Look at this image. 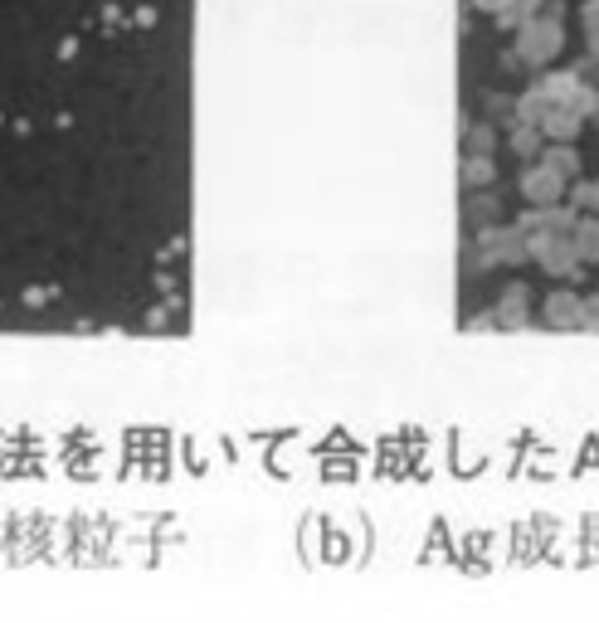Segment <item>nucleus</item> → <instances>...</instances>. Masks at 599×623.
I'll list each match as a JSON object with an SVG mask.
<instances>
[{"instance_id": "nucleus-1", "label": "nucleus", "mask_w": 599, "mask_h": 623, "mask_svg": "<svg viewBox=\"0 0 599 623\" xmlns=\"http://www.w3.org/2000/svg\"><path fill=\"white\" fill-rule=\"evenodd\" d=\"M565 49V25H561V5H551L546 15H531L522 30H517V44H512V54H517V64L526 69H546L556 54Z\"/></svg>"}, {"instance_id": "nucleus-2", "label": "nucleus", "mask_w": 599, "mask_h": 623, "mask_svg": "<svg viewBox=\"0 0 599 623\" xmlns=\"http://www.w3.org/2000/svg\"><path fill=\"white\" fill-rule=\"evenodd\" d=\"M478 258L483 263H502V268H517V263L531 258V249H526V234L517 224H483L478 229Z\"/></svg>"}, {"instance_id": "nucleus-3", "label": "nucleus", "mask_w": 599, "mask_h": 623, "mask_svg": "<svg viewBox=\"0 0 599 623\" xmlns=\"http://www.w3.org/2000/svg\"><path fill=\"white\" fill-rule=\"evenodd\" d=\"M526 249L531 258L551 273V278H570L575 268H580V254H575V239H565V234H546V239H526Z\"/></svg>"}, {"instance_id": "nucleus-4", "label": "nucleus", "mask_w": 599, "mask_h": 623, "mask_svg": "<svg viewBox=\"0 0 599 623\" xmlns=\"http://www.w3.org/2000/svg\"><path fill=\"white\" fill-rule=\"evenodd\" d=\"M575 210H565V205H531L522 220H517V229H522L526 239H546V234H575Z\"/></svg>"}, {"instance_id": "nucleus-5", "label": "nucleus", "mask_w": 599, "mask_h": 623, "mask_svg": "<svg viewBox=\"0 0 599 623\" xmlns=\"http://www.w3.org/2000/svg\"><path fill=\"white\" fill-rule=\"evenodd\" d=\"M517 190L526 195V205H561L565 200V181L551 171V166H526L522 171V181H517Z\"/></svg>"}, {"instance_id": "nucleus-6", "label": "nucleus", "mask_w": 599, "mask_h": 623, "mask_svg": "<svg viewBox=\"0 0 599 623\" xmlns=\"http://www.w3.org/2000/svg\"><path fill=\"white\" fill-rule=\"evenodd\" d=\"M492 322L502 331H522L531 322V293H526V283H512L507 293L497 297V307H492Z\"/></svg>"}, {"instance_id": "nucleus-7", "label": "nucleus", "mask_w": 599, "mask_h": 623, "mask_svg": "<svg viewBox=\"0 0 599 623\" xmlns=\"http://www.w3.org/2000/svg\"><path fill=\"white\" fill-rule=\"evenodd\" d=\"M580 307H585V297H575V293H551L546 302H541V317H546V327H556V331H575L580 327Z\"/></svg>"}, {"instance_id": "nucleus-8", "label": "nucleus", "mask_w": 599, "mask_h": 623, "mask_svg": "<svg viewBox=\"0 0 599 623\" xmlns=\"http://www.w3.org/2000/svg\"><path fill=\"white\" fill-rule=\"evenodd\" d=\"M536 161H541V166H551L561 181H580V156H575L570 142H551V147H541Z\"/></svg>"}, {"instance_id": "nucleus-9", "label": "nucleus", "mask_w": 599, "mask_h": 623, "mask_svg": "<svg viewBox=\"0 0 599 623\" xmlns=\"http://www.w3.org/2000/svg\"><path fill=\"white\" fill-rule=\"evenodd\" d=\"M580 127H585V117H575L570 108H551L546 122H541V137H546V142H575Z\"/></svg>"}, {"instance_id": "nucleus-10", "label": "nucleus", "mask_w": 599, "mask_h": 623, "mask_svg": "<svg viewBox=\"0 0 599 623\" xmlns=\"http://www.w3.org/2000/svg\"><path fill=\"white\" fill-rule=\"evenodd\" d=\"M575 254H580V263H599V215H585V220L575 224Z\"/></svg>"}, {"instance_id": "nucleus-11", "label": "nucleus", "mask_w": 599, "mask_h": 623, "mask_svg": "<svg viewBox=\"0 0 599 623\" xmlns=\"http://www.w3.org/2000/svg\"><path fill=\"white\" fill-rule=\"evenodd\" d=\"M546 112H551L546 93H541V88H526L522 98H517V127H541Z\"/></svg>"}, {"instance_id": "nucleus-12", "label": "nucleus", "mask_w": 599, "mask_h": 623, "mask_svg": "<svg viewBox=\"0 0 599 623\" xmlns=\"http://www.w3.org/2000/svg\"><path fill=\"white\" fill-rule=\"evenodd\" d=\"M575 83H580V74H575V69H561V74H546L536 88L546 93V103H551V108H565V98L575 93Z\"/></svg>"}, {"instance_id": "nucleus-13", "label": "nucleus", "mask_w": 599, "mask_h": 623, "mask_svg": "<svg viewBox=\"0 0 599 623\" xmlns=\"http://www.w3.org/2000/svg\"><path fill=\"white\" fill-rule=\"evenodd\" d=\"M536 5H541V0H512V5H507V10H497L492 20H497L502 30H512V35H517V30H522L526 20L536 15Z\"/></svg>"}, {"instance_id": "nucleus-14", "label": "nucleus", "mask_w": 599, "mask_h": 623, "mask_svg": "<svg viewBox=\"0 0 599 623\" xmlns=\"http://www.w3.org/2000/svg\"><path fill=\"white\" fill-rule=\"evenodd\" d=\"M492 176H497L492 156H468V161L458 166V181H463V185H487Z\"/></svg>"}, {"instance_id": "nucleus-15", "label": "nucleus", "mask_w": 599, "mask_h": 623, "mask_svg": "<svg viewBox=\"0 0 599 623\" xmlns=\"http://www.w3.org/2000/svg\"><path fill=\"white\" fill-rule=\"evenodd\" d=\"M507 142H512V151L526 156V161H531V156H541V147H546L541 127H512V137H507Z\"/></svg>"}, {"instance_id": "nucleus-16", "label": "nucleus", "mask_w": 599, "mask_h": 623, "mask_svg": "<svg viewBox=\"0 0 599 623\" xmlns=\"http://www.w3.org/2000/svg\"><path fill=\"white\" fill-rule=\"evenodd\" d=\"M487 112H492V122L517 127V98H507V93H487Z\"/></svg>"}, {"instance_id": "nucleus-17", "label": "nucleus", "mask_w": 599, "mask_h": 623, "mask_svg": "<svg viewBox=\"0 0 599 623\" xmlns=\"http://www.w3.org/2000/svg\"><path fill=\"white\" fill-rule=\"evenodd\" d=\"M595 98H599V88H590V83L580 78V83H575V93L565 98V108L575 112V117H590V112H595Z\"/></svg>"}, {"instance_id": "nucleus-18", "label": "nucleus", "mask_w": 599, "mask_h": 623, "mask_svg": "<svg viewBox=\"0 0 599 623\" xmlns=\"http://www.w3.org/2000/svg\"><path fill=\"white\" fill-rule=\"evenodd\" d=\"M492 147H497V132H492V122H478V127H468V156H487Z\"/></svg>"}, {"instance_id": "nucleus-19", "label": "nucleus", "mask_w": 599, "mask_h": 623, "mask_svg": "<svg viewBox=\"0 0 599 623\" xmlns=\"http://www.w3.org/2000/svg\"><path fill=\"white\" fill-rule=\"evenodd\" d=\"M580 30H585V35H599V0H585V5H580Z\"/></svg>"}, {"instance_id": "nucleus-20", "label": "nucleus", "mask_w": 599, "mask_h": 623, "mask_svg": "<svg viewBox=\"0 0 599 623\" xmlns=\"http://www.w3.org/2000/svg\"><path fill=\"white\" fill-rule=\"evenodd\" d=\"M580 327L585 331H599V293L585 297V307H580Z\"/></svg>"}, {"instance_id": "nucleus-21", "label": "nucleus", "mask_w": 599, "mask_h": 623, "mask_svg": "<svg viewBox=\"0 0 599 623\" xmlns=\"http://www.w3.org/2000/svg\"><path fill=\"white\" fill-rule=\"evenodd\" d=\"M473 5H478V10H483V15H497V10H507V5H512V0H473Z\"/></svg>"}, {"instance_id": "nucleus-22", "label": "nucleus", "mask_w": 599, "mask_h": 623, "mask_svg": "<svg viewBox=\"0 0 599 623\" xmlns=\"http://www.w3.org/2000/svg\"><path fill=\"white\" fill-rule=\"evenodd\" d=\"M468 215H473V220H487V215H492V200H473V210H468Z\"/></svg>"}, {"instance_id": "nucleus-23", "label": "nucleus", "mask_w": 599, "mask_h": 623, "mask_svg": "<svg viewBox=\"0 0 599 623\" xmlns=\"http://www.w3.org/2000/svg\"><path fill=\"white\" fill-rule=\"evenodd\" d=\"M585 44H590V59H599V35H585Z\"/></svg>"}, {"instance_id": "nucleus-24", "label": "nucleus", "mask_w": 599, "mask_h": 623, "mask_svg": "<svg viewBox=\"0 0 599 623\" xmlns=\"http://www.w3.org/2000/svg\"><path fill=\"white\" fill-rule=\"evenodd\" d=\"M590 117H595V122H599V98H595V112H590Z\"/></svg>"}]
</instances>
